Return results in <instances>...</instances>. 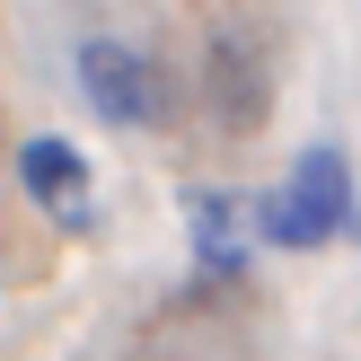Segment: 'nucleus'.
I'll return each mask as SVG.
<instances>
[{
  "mask_svg": "<svg viewBox=\"0 0 361 361\" xmlns=\"http://www.w3.org/2000/svg\"><path fill=\"white\" fill-rule=\"evenodd\" d=\"M344 221H353V168L326 141L300 150L291 176L256 203V238L264 247H326V238H344Z\"/></svg>",
  "mask_w": 361,
  "mask_h": 361,
  "instance_id": "f257e3e1",
  "label": "nucleus"
},
{
  "mask_svg": "<svg viewBox=\"0 0 361 361\" xmlns=\"http://www.w3.org/2000/svg\"><path fill=\"white\" fill-rule=\"evenodd\" d=\"M80 97L97 106V123H115V133H159L176 106L168 71H159V53L123 44V35H88L80 44Z\"/></svg>",
  "mask_w": 361,
  "mask_h": 361,
  "instance_id": "f03ea898",
  "label": "nucleus"
},
{
  "mask_svg": "<svg viewBox=\"0 0 361 361\" xmlns=\"http://www.w3.org/2000/svg\"><path fill=\"white\" fill-rule=\"evenodd\" d=\"M18 185H27L35 212L62 221V229L97 221V176H88V159L71 150V141H27V150H18Z\"/></svg>",
  "mask_w": 361,
  "mask_h": 361,
  "instance_id": "7ed1b4c3",
  "label": "nucleus"
},
{
  "mask_svg": "<svg viewBox=\"0 0 361 361\" xmlns=\"http://www.w3.org/2000/svg\"><path fill=\"white\" fill-rule=\"evenodd\" d=\"M185 229H194V264H203L212 282H229V274L247 264V247H238V203H229V194L194 185V194H185Z\"/></svg>",
  "mask_w": 361,
  "mask_h": 361,
  "instance_id": "20e7f679",
  "label": "nucleus"
},
{
  "mask_svg": "<svg viewBox=\"0 0 361 361\" xmlns=\"http://www.w3.org/2000/svg\"><path fill=\"white\" fill-rule=\"evenodd\" d=\"M247 44H221V80H229V133H247V123H256V88H247Z\"/></svg>",
  "mask_w": 361,
  "mask_h": 361,
  "instance_id": "39448f33",
  "label": "nucleus"
}]
</instances>
